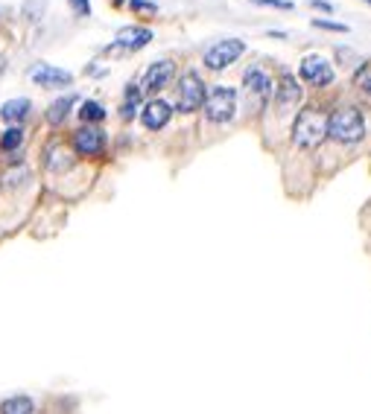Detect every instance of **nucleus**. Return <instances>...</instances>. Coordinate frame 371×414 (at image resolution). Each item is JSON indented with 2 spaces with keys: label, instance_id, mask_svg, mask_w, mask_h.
<instances>
[{
  "label": "nucleus",
  "instance_id": "13",
  "mask_svg": "<svg viewBox=\"0 0 371 414\" xmlns=\"http://www.w3.org/2000/svg\"><path fill=\"white\" fill-rule=\"evenodd\" d=\"M272 94H275V99H278V105H281V108L298 103V99H301L298 79H296L293 73H284V76H281V82H278V88L272 91Z\"/></svg>",
  "mask_w": 371,
  "mask_h": 414
},
{
  "label": "nucleus",
  "instance_id": "23",
  "mask_svg": "<svg viewBox=\"0 0 371 414\" xmlns=\"http://www.w3.org/2000/svg\"><path fill=\"white\" fill-rule=\"evenodd\" d=\"M129 6L140 15H158V3H152V0H129Z\"/></svg>",
  "mask_w": 371,
  "mask_h": 414
},
{
  "label": "nucleus",
  "instance_id": "25",
  "mask_svg": "<svg viewBox=\"0 0 371 414\" xmlns=\"http://www.w3.org/2000/svg\"><path fill=\"white\" fill-rule=\"evenodd\" d=\"M357 85L371 96V71H368V68H363V71L357 73Z\"/></svg>",
  "mask_w": 371,
  "mask_h": 414
},
{
  "label": "nucleus",
  "instance_id": "2",
  "mask_svg": "<svg viewBox=\"0 0 371 414\" xmlns=\"http://www.w3.org/2000/svg\"><path fill=\"white\" fill-rule=\"evenodd\" d=\"M328 138L340 143H357L365 138V117L357 108H340L328 117Z\"/></svg>",
  "mask_w": 371,
  "mask_h": 414
},
{
  "label": "nucleus",
  "instance_id": "4",
  "mask_svg": "<svg viewBox=\"0 0 371 414\" xmlns=\"http://www.w3.org/2000/svg\"><path fill=\"white\" fill-rule=\"evenodd\" d=\"M205 82H202V76L199 73H184L182 79H179V111L182 114H193V111H199L202 108V103H205Z\"/></svg>",
  "mask_w": 371,
  "mask_h": 414
},
{
  "label": "nucleus",
  "instance_id": "22",
  "mask_svg": "<svg viewBox=\"0 0 371 414\" xmlns=\"http://www.w3.org/2000/svg\"><path fill=\"white\" fill-rule=\"evenodd\" d=\"M254 6H269V9H281V12H293L296 3L293 0H252Z\"/></svg>",
  "mask_w": 371,
  "mask_h": 414
},
{
  "label": "nucleus",
  "instance_id": "17",
  "mask_svg": "<svg viewBox=\"0 0 371 414\" xmlns=\"http://www.w3.org/2000/svg\"><path fill=\"white\" fill-rule=\"evenodd\" d=\"M0 414H36V406H32L29 397L18 394V397H9V400L0 403Z\"/></svg>",
  "mask_w": 371,
  "mask_h": 414
},
{
  "label": "nucleus",
  "instance_id": "11",
  "mask_svg": "<svg viewBox=\"0 0 371 414\" xmlns=\"http://www.w3.org/2000/svg\"><path fill=\"white\" fill-rule=\"evenodd\" d=\"M150 41H152V29H147V27H123L115 38V44L120 50H140Z\"/></svg>",
  "mask_w": 371,
  "mask_h": 414
},
{
  "label": "nucleus",
  "instance_id": "7",
  "mask_svg": "<svg viewBox=\"0 0 371 414\" xmlns=\"http://www.w3.org/2000/svg\"><path fill=\"white\" fill-rule=\"evenodd\" d=\"M73 149H76V155H82V158L103 155V149H106V131L96 128V126L76 128L73 131Z\"/></svg>",
  "mask_w": 371,
  "mask_h": 414
},
{
  "label": "nucleus",
  "instance_id": "16",
  "mask_svg": "<svg viewBox=\"0 0 371 414\" xmlns=\"http://www.w3.org/2000/svg\"><path fill=\"white\" fill-rule=\"evenodd\" d=\"M73 167V158L68 149H61L59 143L47 149V170H53V172H64V170H71Z\"/></svg>",
  "mask_w": 371,
  "mask_h": 414
},
{
  "label": "nucleus",
  "instance_id": "20",
  "mask_svg": "<svg viewBox=\"0 0 371 414\" xmlns=\"http://www.w3.org/2000/svg\"><path fill=\"white\" fill-rule=\"evenodd\" d=\"M24 143V128L21 126H12L9 131H3V138H0V149L3 152H15Z\"/></svg>",
  "mask_w": 371,
  "mask_h": 414
},
{
  "label": "nucleus",
  "instance_id": "19",
  "mask_svg": "<svg viewBox=\"0 0 371 414\" xmlns=\"http://www.w3.org/2000/svg\"><path fill=\"white\" fill-rule=\"evenodd\" d=\"M140 88L138 85H129L126 88V103H123V108H120V117L123 120H132L135 117V111H138V105H140Z\"/></svg>",
  "mask_w": 371,
  "mask_h": 414
},
{
  "label": "nucleus",
  "instance_id": "10",
  "mask_svg": "<svg viewBox=\"0 0 371 414\" xmlns=\"http://www.w3.org/2000/svg\"><path fill=\"white\" fill-rule=\"evenodd\" d=\"M32 82L41 88H64V85H71L73 76L68 71H61V68H53V64H38L36 71L29 73Z\"/></svg>",
  "mask_w": 371,
  "mask_h": 414
},
{
  "label": "nucleus",
  "instance_id": "9",
  "mask_svg": "<svg viewBox=\"0 0 371 414\" xmlns=\"http://www.w3.org/2000/svg\"><path fill=\"white\" fill-rule=\"evenodd\" d=\"M173 117V105L164 103V99H150L147 105L140 108V123L147 126L150 131H158V128H164Z\"/></svg>",
  "mask_w": 371,
  "mask_h": 414
},
{
  "label": "nucleus",
  "instance_id": "26",
  "mask_svg": "<svg viewBox=\"0 0 371 414\" xmlns=\"http://www.w3.org/2000/svg\"><path fill=\"white\" fill-rule=\"evenodd\" d=\"M310 6L319 9V12H333V3H330V0H310Z\"/></svg>",
  "mask_w": 371,
  "mask_h": 414
},
{
  "label": "nucleus",
  "instance_id": "14",
  "mask_svg": "<svg viewBox=\"0 0 371 414\" xmlns=\"http://www.w3.org/2000/svg\"><path fill=\"white\" fill-rule=\"evenodd\" d=\"M29 108H32V103L29 99H9V103H3V108H0V117H3L6 123H21V120H27V114H29Z\"/></svg>",
  "mask_w": 371,
  "mask_h": 414
},
{
  "label": "nucleus",
  "instance_id": "8",
  "mask_svg": "<svg viewBox=\"0 0 371 414\" xmlns=\"http://www.w3.org/2000/svg\"><path fill=\"white\" fill-rule=\"evenodd\" d=\"M175 76V64L170 59H161L155 64H150V71L143 73V85L140 91H150V94H158L161 88L170 85V79Z\"/></svg>",
  "mask_w": 371,
  "mask_h": 414
},
{
  "label": "nucleus",
  "instance_id": "1",
  "mask_svg": "<svg viewBox=\"0 0 371 414\" xmlns=\"http://www.w3.org/2000/svg\"><path fill=\"white\" fill-rule=\"evenodd\" d=\"M328 138V117L321 114V108H304L298 111V117L293 123V140L301 149H313Z\"/></svg>",
  "mask_w": 371,
  "mask_h": 414
},
{
  "label": "nucleus",
  "instance_id": "27",
  "mask_svg": "<svg viewBox=\"0 0 371 414\" xmlns=\"http://www.w3.org/2000/svg\"><path fill=\"white\" fill-rule=\"evenodd\" d=\"M363 3H368V6H371V0H363Z\"/></svg>",
  "mask_w": 371,
  "mask_h": 414
},
{
  "label": "nucleus",
  "instance_id": "12",
  "mask_svg": "<svg viewBox=\"0 0 371 414\" xmlns=\"http://www.w3.org/2000/svg\"><path fill=\"white\" fill-rule=\"evenodd\" d=\"M243 85H246V91H249V94L261 96V99L272 96V91H275V82H272V76H269L266 71H261V68H252V71H246V76H243Z\"/></svg>",
  "mask_w": 371,
  "mask_h": 414
},
{
  "label": "nucleus",
  "instance_id": "5",
  "mask_svg": "<svg viewBox=\"0 0 371 414\" xmlns=\"http://www.w3.org/2000/svg\"><path fill=\"white\" fill-rule=\"evenodd\" d=\"M246 53V44L240 38H225V41H217L214 47L205 50V64L211 71H225L228 64H234L240 56Z\"/></svg>",
  "mask_w": 371,
  "mask_h": 414
},
{
  "label": "nucleus",
  "instance_id": "15",
  "mask_svg": "<svg viewBox=\"0 0 371 414\" xmlns=\"http://www.w3.org/2000/svg\"><path fill=\"white\" fill-rule=\"evenodd\" d=\"M73 103H76V96H73V94L59 96L56 103H53L50 108H47V123H50V126H61L64 120H68V114H71Z\"/></svg>",
  "mask_w": 371,
  "mask_h": 414
},
{
  "label": "nucleus",
  "instance_id": "6",
  "mask_svg": "<svg viewBox=\"0 0 371 414\" xmlns=\"http://www.w3.org/2000/svg\"><path fill=\"white\" fill-rule=\"evenodd\" d=\"M298 76L313 88H325L336 79L333 64L328 59H321V56H304L301 64H298Z\"/></svg>",
  "mask_w": 371,
  "mask_h": 414
},
{
  "label": "nucleus",
  "instance_id": "21",
  "mask_svg": "<svg viewBox=\"0 0 371 414\" xmlns=\"http://www.w3.org/2000/svg\"><path fill=\"white\" fill-rule=\"evenodd\" d=\"M313 27L319 29H328V32H351L348 24H340V21H328V18H313Z\"/></svg>",
  "mask_w": 371,
  "mask_h": 414
},
{
  "label": "nucleus",
  "instance_id": "18",
  "mask_svg": "<svg viewBox=\"0 0 371 414\" xmlns=\"http://www.w3.org/2000/svg\"><path fill=\"white\" fill-rule=\"evenodd\" d=\"M79 117H82L88 126L100 123V120H106V108H103V103H96V99H85L82 108H79Z\"/></svg>",
  "mask_w": 371,
  "mask_h": 414
},
{
  "label": "nucleus",
  "instance_id": "24",
  "mask_svg": "<svg viewBox=\"0 0 371 414\" xmlns=\"http://www.w3.org/2000/svg\"><path fill=\"white\" fill-rule=\"evenodd\" d=\"M71 6H73V12L79 15V18H88L91 15V0H71Z\"/></svg>",
  "mask_w": 371,
  "mask_h": 414
},
{
  "label": "nucleus",
  "instance_id": "3",
  "mask_svg": "<svg viewBox=\"0 0 371 414\" xmlns=\"http://www.w3.org/2000/svg\"><path fill=\"white\" fill-rule=\"evenodd\" d=\"M202 108H205V117L211 123H228L237 114V91L228 85H214L205 94Z\"/></svg>",
  "mask_w": 371,
  "mask_h": 414
}]
</instances>
